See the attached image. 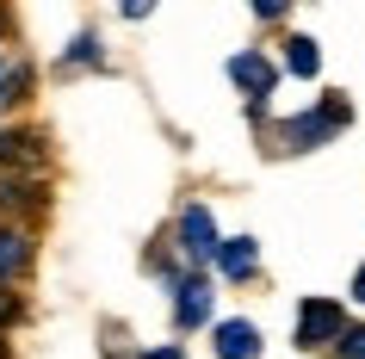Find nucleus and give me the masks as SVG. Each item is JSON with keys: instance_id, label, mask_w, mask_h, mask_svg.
<instances>
[{"instance_id": "nucleus-6", "label": "nucleus", "mask_w": 365, "mask_h": 359, "mask_svg": "<svg viewBox=\"0 0 365 359\" xmlns=\"http://www.w3.org/2000/svg\"><path fill=\"white\" fill-rule=\"evenodd\" d=\"M260 353V328L254 322H217V359H254Z\"/></svg>"}, {"instance_id": "nucleus-4", "label": "nucleus", "mask_w": 365, "mask_h": 359, "mask_svg": "<svg viewBox=\"0 0 365 359\" xmlns=\"http://www.w3.org/2000/svg\"><path fill=\"white\" fill-rule=\"evenodd\" d=\"M230 81H235V87H242V93L267 99V93H272V81H279V69H272L267 56H254V50H242V56L230 62Z\"/></svg>"}, {"instance_id": "nucleus-12", "label": "nucleus", "mask_w": 365, "mask_h": 359, "mask_svg": "<svg viewBox=\"0 0 365 359\" xmlns=\"http://www.w3.org/2000/svg\"><path fill=\"white\" fill-rule=\"evenodd\" d=\"M353 298L365 303V266H359V273H353Z\"/></svg>"}, {"instance_id": "nucleus-3", "label": "nucleus", "mask_w": 365, "mask_h": 359, "mask_svg": "<svg viewBox=\"0 0 365 359\" xmlns=\"http://www.w3.org/2000/svg\"><path fill=\"white\" fill-rule=\"evenodd\" d=\"M205 316H211V285L198 279V273H186V279L173 285V322L180 328H198Z\"/></svg>"}, {"instance_id": "nucleus-5", "label": "nucleus", "mask_w": 365, "mask_h": 359, "mask_svg": "<svg viewBox=\"0 0 365 359\" xmlns=\"http://www.w3.org/2000/svg\"><path fill=\"white\" fill-rule=\"evenodd\" d=\"M180 242H186L192 261H211V254H217V229H211V211H205V205H186V217H180Z\"/></svg>"}, {"instance_id": "nucleus-11", "label": "nucleus", "mask_w": 365, "mask_h": 359, "mask_svg": "<svg viewBox=\"0 0 365 359\" xmlns=\"http://www.w3.org/2000/svg\"><path fill=\"white\" fill-rule=\"evenodd\" d=\"M143 359H186L180 347H155V353H143Z\"/></svg>"}, {"instance_id": "nucleus-7", "label": "nucleus", "mask_w": 365, "mask_h": 359, "mask_svg": "<svg viewBox=\"0 0 365 359\" xmlns=\"http://www.w3.org/2000/svg\"><path fill=\"white\" fill-rule=\"evenodd\" d=\"M211 261L223 266V279H254L260 254H254V236H230V242H217V254H211Z\"/></svg>"}, {"instance_id": "nucleus-9", "label": "nucleus", "mask_w": 365, "mask_h": 359, "mask_svg": "<svg viewBox=\"0 0 365 359\" xmlns=\"http://www.w3.org/2000/svg\"><path fill=\"white\" fill-rule=\"evenodd\" d=\"M25 87H31V69H6V75H0V106H13Z\"/></svg>"}, {"instance_id": "nucleus-10", "label": "nucleus", "mask_w": 365, "mask_h": 359, "mask_svg": "<svg viewBox=\"0 0 365 359\" xmlns=\"http://www.w3.org/2000/svg\"><path fill=\"white\" fill-rule=\"evenodd\" d=\"M334 347H341V359H365V328H346Z\"/></svg>"}, {"instance_id": "nucleus-1", "label": "nucleus", "mask_w": 365, "mask_h": 359, "mask_svg": "<svg viewBox=\"0 0 365 359\" xmlns=\"http://www.w3.org/2000/svg\"><path fill=\"white\" fill-rule=\"evenodd\" d=\"M346 124H353V106H346L341 93H328L316 112H304V118L285 124V149H316V143H328V136L346 131Z\"/></svg>"}, {"instance_id": "nucleus-8", "label": "nucleus", "mask_w": 365, "mask_h": 359, "mask_svg": "<svg viewBox=\"0 0 365 359\" xmlns=\"http://www.w3.org/2000/svg\"><path fill=\"white\" fill-rule=\"evenodd\" d=\"M285 69H291V75H316V69H322V50H316V38H291L285 44Z\"/></svg>"}, {"instance_id": "nucleus-2", "label": "nucleus", "mask_w": 365, "mask_h": 359, "mask_svg": "<svg viewBox=\"0 0 365 359\" xmlns=\"http://www.w3.org/2000/svg\"><path fill=\"white\" fill-rule=\"evenodd\" d=\"M346 335V316L334 298H304V310H297V347H328V340Z\"/></svg>"}]
</instances>
